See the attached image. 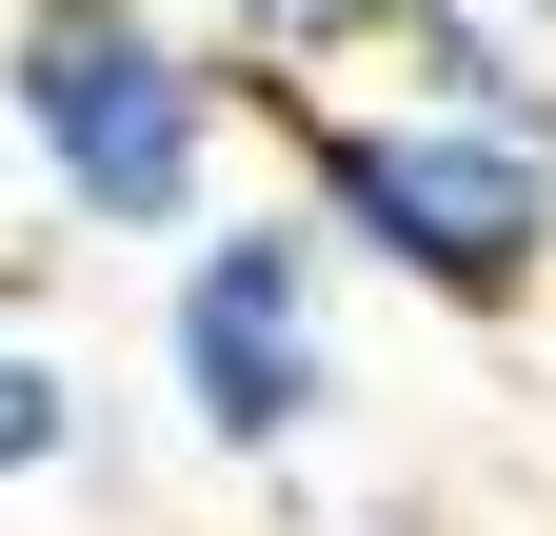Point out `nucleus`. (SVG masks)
<instances>
[{
	"mask_svg": "<svg viewBox=\"0 0 556 536\" xmlns=\"http://www.w3.org/2000/svg\"><path fill=\"white\" fill-rule=\"evenodd\" d=\"M239 60L179 0H21L0 21V140L80 239H199L239 159Z\"/></svg>",
	"mask_w": 556,
	"mask_h": 536,
	"instance_id": "2",
	"label": "nucleus"
},
{
	"mask_svg": "<svg viewBox=\"0 0 556 536\" xmlns=\"http://www.w3.org/2000/svg\"><path fill=\"white\" fill-rule=\"evenodd\" d=\"M338 239L278 199V219H199L179 239V279H160V378H179V437L199 457H299L318 437V397H338Z\"/></svg>",
	"mask_w": 556,
	"mask_h": 536,
	"instance_id": "3",
	"label": "nucleus"
},
{
	"mask_svg": "<svg viewBox=\"0 0 556 536\" xmlns=\"http://www.w3.org/2000/svg\"><path fill=\"white\" fill-rule=\"evenodd\" d=\"M179 21L219 40L258 100H278V80H358V60H397V0H179Z\"/></svg>",
	"mask_w": 556,
	"mask_h": 536,
	"instance_id": "5",
	"label": "nucleus"
},
{
	"mask_svg": "<svg viewBox=\"0 0 556 536\" xmlns=\"http://www.w3.org/2000/svg\"><path fill=\"white\" fill-rule=\"evenodd\" d=\"M278 159H299V219L358 258V279L438 298V318H517L556 298V140L536 119H477V100H338V80H278Z\"/></svg>",
	"mask_w": 556,
	"mask_h": 536,
	"instance_id": "1",
	"label": "nucleus"
},
{
	"mask_svg": "<svg viewBox=\"0 0 556 536\" xmlns=\"http://www.w3.org/2000/svg\"><path fill=\"white\" fill-rule=\"evenodd\" d=\"M60 457H80V378H60L21 318H0V497H21V477H60Z\"/></svg>",
	"mask_w": 556,
	"mask_h": 536,
	"instance_id": "6",
	"label": "nucleus"
},
{
	"mask_svg": "<svg viewBox=\"0 0 556 536\" xmlns=\"http://www.w3.org/2000/svg\"><path fill=\"white\" fill-rule=\"evenodd\" d=\"M397 80L556 140V0H397Z\"/></svg>",
	"mask_w": 556,
	"mask_h": 536,
	"instance_id": "4",
	"label": "nucleus"
}]
</instances>
